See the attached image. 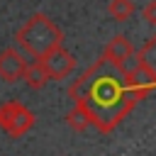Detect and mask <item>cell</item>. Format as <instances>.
Listing matches in <instances>:
<instances>
[{"label": "cell", "mask_w": 156, "mask_h": 156, "mask_svg": "<svg viewBox=\"0 0 156 156\" xmlns=\"http://www.w3.org/2000/svg\"><path fill=\"white\" fill-rule=\"evenodd\" d=\"M68 98L73 100V110L66 115L68 127L73 132L95 127L102 134H110L139 102L129 68H115L105 58H98L71 83Z\"/></svg>", "instance_id": "cell-1"}, {"label": "cell", "mask_w": 156, "mask_h": 156, "mask_svg": "<svg viewBox=\"0 0 156 156\" xmlns=\"http://www.w3.org/2000/svg\"><path fill=\"white\" fill-rule=\"evenodd\" d=\"M15 41L20 44V49L24 54H29L32 58H41L46 56L51 49L63 44V29L44 12H34L17 32H15Z\"/></svg>", "instance_id": "cell-2"}, {"label": "cell", "mask_w": 156, "mask_h": 156, "mask_svg": "<svg viewBox=\"0 0 156 156\" xmlns=\"http://www.w3.org/2000/svg\"><path fill=\"white\" fill-rule=\"evenodd\" d=\"M32 127H34V112L27 105H22L20 100H7L0 105V129L7 136L17 139L27 134Z\"/></svg>", "instance_id": "cell-3"}, {"label": "cell", "mask_w": 156, "mask_h": 156, "mask_svg": "<svg viewBox=\"0 0 156 156\" xmlns=\"http://www.w3.org/2000/svg\"><path fill=\"white\" fill-rule=\"evenodd\" d=\"M39 61H41L49 80H63V78H68V76L73 73V68H76V58H73L71 51L63 49V44L56 46V49H51V51H49L46 56H41Z\"/></svg>", "instance_id": "cell-4"}, {"label": "cell", "mask_w": 156, "mask_h": 156, "mask_svg": "<svg viewBox=\"0 0 156 156\" xmlns=\"http://www.w3.org/2000/svg\"><path fill=\"white\" fill-rule=\"evenodd\" d=\"M24 66H27V56H24L20 49L7 46V49L0 51V80H5V83H17V80H22Z\"/></svg>", "instance_id": "cell-5"}, {"label": "cell", "mask_w": 156, "mask_h": 156, "mask_svg": "<svg viewBox=\"0 0 156 156\" xmlns=\"http://www.w3.org/2000/svg\"><path fill=\"white\" fill-rule=\"evenodd\" d=\"M132 56H134V46H132V41L124 37V34H117V37H112L110 41H107V46L102 49V56L100 58H105L110 66H115V68H127V63L132 61Z\"/></svg>", "instance_id": "cell-6"}, {"label": "cell", "mask_w": 156, "mask_h": 156, "mask_svg": "<svg viewBox=\"0 0 156 156\" xmlns=\"http://www.w3.org/2000/svg\"><path fill=\"white\" fill-rule=\"evenodd\" d=\"M136 68L151 78H156V34H151L136 51Z\"/></svg>", "instance_id": "cell-7"}, {"label": "cell", "mask_w": 156, "mask_h": 156, "mask_svg": "<svg viewBox=\"0 0 156 156\" xmlns=\"http://www.w3.org/2000/svg\"><path fill=\"white\" fill-rule=\"evenodd\" d=\"M22 80H24L32 90H41V88L49 83V76H46V71H44V66H41V61H39V58L27 61L24 73H22Z\"/></svg>", "instance_id": "cell-8"}, {"label": "cell", "mask_w": 156, "mask_h": 156, "mask_svg": "<svg viewBox=\"0 0 156 156\" xmlns=\"http://www.w3.org/2000/svg\"><path fill=\"white\" fill-rule=\"evenodd\" d=\"M107 15L115 22H127L134 15V2L132 0H110L107 2Z\"/></svg>", "instance_id": "cell-9"}, {"label": "cell", "mask_w": 156, "mask_h": 156, "mask_svg": "<svg viewBox=\"0 0 156 156\" xmlns=\"http://www.w3.org/2000/svg\"><path fill=\"white\" fill-rule=\"evenodd\" d=\"M141 17H144V22H146L149 27H156V0H149V2L144 5Z\"/></svg>", "instance_id": "cell-10"}]
</instances>
